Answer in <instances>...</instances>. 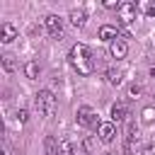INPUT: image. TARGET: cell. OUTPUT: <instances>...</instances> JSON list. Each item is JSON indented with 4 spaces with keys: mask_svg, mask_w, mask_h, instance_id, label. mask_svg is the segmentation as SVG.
<instances>
[{
    "mask_svg": "<svg viewBox=\"0 0 155 155\" xmlns=\"http://www.w3.org/2000/svg\"><path fill=\"white\" fill-rule=\"evenodd\" d=\"M143 121H145V124H153V121H155V109H153V107H145V109H143Z\"/></svg>",
    "mask_w": 155,
    "mask_h": 155,
    "instance_id": "2e32d148",
    "label": "cell"
},
{
    "mask_svg": "<svg viewBox=\"0 0 155 155\" xmlns=\"http://www.w3.org/2000/svg\"><path fill=\"white\" fill-rule=\"evenodd\" d=\"M140 92H143V87H140V85H136V82H133V85L128 87V94H131V97H138Z\"/></svg>",
    "mask_w": 155,
    "mask_h": 155,
    "instance_id": "44dd1931",
    "label": "cell"
},
{
    "mask_svg": "<svg viewBox=\"0 0 155 155\" xmlns=\"http://www.w3.org/2000/svg\"><path fill=\"white\" fill-rule=\"evenodd\" d=\"M68 19H70L73 27H85V22H87V12H85L82 7H75V10H70Z\"/></svg>",
    "mask_w": 155,
    "mask_h": 155,
    "instance_id": "9c48e42d",
    "label": "cell"
},
{
    "mask_svg": "<svg viewBox=\"0 0 155 155\" xmlns=\"http://www.w3.org/2000/svg\"><path fill=\"white\" fill-rule=\"evenodd\" d=\"M136 15H138V5H136V2H121V7H119V19H121V24H131V22L136 19Z\"/></svg>",
    "mask_w": 155,
    "mask_h": 155,
    "instance_id": "5b68a950",
    "label": "cell"
},
{
    "mask_svg": "<svg viewBox=\"0 0 155 155\" xmlns=\"http://www.w3.org/2000/svg\"><path fill=\"white\" fill-rule=\"evenodd\" d=\"M97 133H99V140H102V143H111L114 136H116V126H114V121H104V124L97 128Z\"/></svg>",
    "mask_w": 155,
    "mask_h": 155,
    "instance_id": "8992f818",
    "label": "cell"
},
{
    "mask_svg": "<svg viewBox=\"0 0 155 155\" xmlns=\"http://www.w3.org/2000/svg\"><path fill=\"white\" fill-rule=\"evenodd\" d=\"M2 68H5L7 73H15V61H12V56H2Z\"/></svg>",
    "mask_w": 155,
    "mask_h": 155,
    "instance_id": "e0dca14e",
    "label": "cell"
},
{
    "mask_svg": "<svg viewBox=\"0 0 155 155\" xmlns=\"http://www.w3.org/2000/svg\"><path fill=\"white\" fill-rule=\"evenodd\" d=\"M17 39V29L10 24V22H2L0 24V41L2 44H10V41H15Z\"/></svg>",
    "mask_w": 155,
    "mask_h": 155,
    "instance_id": "ba28073f",
    "label": "cell"
},
{
    "mask_svg": "<svg viewBox=\"0 0 155 155\" xmlns=\"http://www.w3.org/2000/svg\"><path fill=\"white\" fill-rule=\"evenodd\" d=\"M70 65L78 70V75H90L94 70V61H92V53L85 44H75L70 48Z\"/></svg>",
    "mask_w": 155,
    "mask_h": 155,
    "instance_id": "6da1fadb",
    "label": "cell"
},
{
    "mask_svg": "<svg viewBox=\"0 0 155 155\" xmlns=\"http://www.w3.org/2000/svg\"><path fill=\"white\" fill-rule=\"evenodd\" d=\"M99 39L111 44V41H116V39H119V29H116V27H111V24H102V27H99Z\"/></svg>",
    "mask_w": 155,
    "mask_h": 155,
    "instance_id": "30bf717a",
    "label": "cell"
},
{
    "mask_svg": "<svg viewBox=\"0 0 155 155\" xmlns=\"http://www.w3.org/2000/svg\"><path fill=\"white\" fill-rule=\"evenodd\" d=\"M104 7H107V10H116V12H119L121 2H116V0H104Z\"/></svg>",
    "mask_w": 155,
    "mask_h": 155,
    "instance_id": "ffe728a7",
    "label": "cell"
},
{
    "mask_svg": "<svg viewBox=\"0 0 155 155\" xmlns=\"http://www.w3.org/2000/svg\"><path fill=\"white\" fill-rule=\"evenodd\" d=\"M44 153H46V155H58V140H56L53 136H46V140H44Z\"/></svg>",
    "mask_w": 155,
    "mask_h": 155,
    "instance_id": "7c38bea8",
    "label": "cell"
},
{
    "mask_svg": "<svg viewBox=\"0 0 155 155\" xmlns=\"http://www.w3.org/2000/svg\"><path fill=\"white\" fill-rule=\"evenodd\" d=\"M138 10H140V12H145L148 17H155V2H150V0H148V2H140V5H138Z\"/></svg>",
    "mask_w": 155,
    "mask_h": 155,
    "instance_id": "9a60e30c",
    "label": "cell"
},
{
    "mask_svg": "<svg viewBox=\"0 0 155 155\" xmlns=\"http://www.w3.org/2000/svg\"><path fill=\"white\" fill-rule=\"evenodd\" d=\"M150 75H153V78H155V68H153V70H150Z\"/></svg>",
    "mask_w": 155,
    "mask_h": 155,
    "instance_id": "cb8c5ba5",
    "label": "cell"
},
{
    "mask_svg": "<svg viewBox=\"0 0 155 155\" xmlns=\"http://www.w3.org/2000/svg\"><path fill=\"white\" fill-rule=\"evenodd\" d=\"M24 75H27L29 80H36V78H39V63H36V61L24 63Z\"/></svg>",
    "mask_w": 155,
    "mask_h": 155,
    "instance_id": "4fadbf2b",
    "label": "cell"
},
{
    "mask_svg": "<svg viewBox=\"0 0 155 155\" xmlns=\"http://www.w3.org/2000/svg\"><path fill=\"white\" fill-rule=\"evenodd\" d=\"M44 24H46V29H48V34L53 39H63V19L58 15H48L44 19Z\"/></svg>",
    "mask_w": 155,
    "mask_h": 155,
    "instance_id": "277c9868",
    "label": "cell"
},
{
    "mask_svg": "<svg viewBox=\"0 0 155 155\" xmlns=\"http://www.w3.org/2000/svg\"><path fill=\"white\" fill-rule=\"evenodd\" d=\"M61 153H63V155H75V150H73V145H70L68 140L61 143Z\"/></svg>",
    "mask_w": 155,
    "mask_h": 155,
    "instance_id": "ac0fdd59",
    "label": "cell"
},
{
    "mask_svg": "<svg viewBox=\"0 0 155 155\" xmlns=\"http://www.w3.org/2000/svg\"><path fill=\"white\" fill-rule=\"evenodd\" d=\"M124 119H126V104H124V102H116V104L111 107V121L119 124V121H124Z\"/></svg>",
    "mask_w": 155,
    "mask_h": 155,
    "instance_id": "8fae6325",
    "label": "cell"
},
{
    "mask_svg": "<svg viewBox=\"0 0 155 155\" xmlns=\"http://www.w3.org/2000/svg\"><path fill=\"white\" fill-rule=\"evenodd\" d=\"M109 53H111V58H116V61L126 58V53H128V46H126V41H124V39H116V41H111V44H109Z\"/></svg>",
    "mask_w": 155,
    "mask_h": 155,
    "instance_id": "52a82bcc",
    "label": "cell"
},
{
    "mask_svg": "<svg viewBox=\"0 0 155 155\" xmlns=\"http://www.w3.org/2000/svg\"><path fill=\"white\" fill-rule=\"evenodd\" d=\"M82 148H85L87 153H92V148H94V138H85V143H82Z\"/></svg>",
    "mask_w": 155,
    "mask_h": 155,
    "instance_id": "7402d4cb",
    "label": "cell"
},
{
    "mask_svg": "<svg viewBox=\"0 0 155 155\" xmlns=\"http://www.w3.org/2000/svg\"><path fill=\"white\" fill-rule=\"evenodd\" d=\"M143 155H155V145H148V148L143 150Z\"/></svg>",
    "mask_w": 155,
    "mask_h": 155,
    "instance_id": "603a6c76",
    "label": "cell"
},
{
    "mask_svg": "<svg viewBox=\"0 0 155 155\" xmlns=\"http://www.w3.org/2000/svg\"><path fill=\"white\" fill-rule=\"evenodd\" d=\"M34 107H36V111L41 114V116H53L56 114V97H53V92L51 90H39L36 94H34Z\"/></svg>",
    "mask_w": 155,
    "mask_h": 155,
    "instance_id": "7a4b0ae2",
    "label": "cell"
},
{
    "mask_svg": "<svg viewBox=\"0 0 155 155\" xmlns=\"http://www.w3.org/2000/svg\"><path fill=\"white\" fill-rule=\"evenodd\" d=\"M107 80H109V85H119V82H121V70L109 68V70H107Z\"/></svg>",
    "mask_w": 155,
    "mask_h": 155,
    "instance_id": "5bb4252c",
    "label": "cell"
},
{
    "mask_svg": "<svg viewBox=\"0 0 155 155\" xmlns=\"http://www.w3.org/2000/svg\"><path fill=\"white\" fill-rule=\"evenodd\" d=\"M78 124L85 126V128H99V126H102L99 119H97V111H94L92 107H87V104H82V107L78 109Z\"/></svg>",
    "mask_w": 155,
    "mask_h": 155,
    "instance_id": "3957f363",
    "label": "cell"
},
{
    "mask_svg": "<svg viewBox=\"0 0 155 155\" xmlns=\"http://www.w3.org/2000/svg\"><path fill=\"white\" fill-rule=\"evenodd\" d=\"M17 121H19V124H27V121H29V111H27V109H19V111H17Z\"/></svg>",
    "mask_w": 155,
    "mask_h": 155,
    "instance_id": "d6986e66",
    "label": "cell"
}]
</instances>
